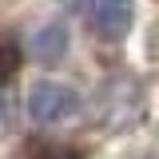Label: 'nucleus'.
Returning a JSON list of instances; mask_svg holds the SVG:
<instances>
[{"label": "nucleus", "mask_w": 159, "mask_h": 159, "mask_svg": "<svg viewBox=\"0 0 159 159\" xmlns=\"http://www.w3.org/2000/svg\"><path fill=\"white\" fill-rule=\"evenodd\" d=\"M80 111V92L56 80H44L28 92V116L36 123H60V119H72Z\"/></svg>", "instance_id": "f257e3e1"}, {"label": "nucleus", "mask_w": 159, "mask_h": 159, "mask_svg": "<svg viewBox=\"0 0 159 159\" xmlns=\"http://www.w3.org/2000/svg\"><path fill=\"white\" fill-rule=\"evenodd\" d=\"M88 24H92V32L99 40H107V44H116L131 32V24H135V4L131 0H96L92 4V12H88Z\"/></svg>", "instance_id": "f03ea898"}, {"label": "nucleus", "mask_w": 159, "mask_h": 159, "mask_svg": "<svg viewBox=\"0 0 159 159\" xmlns=\"http://www.w3.org/2000/svg\"><path fill=\"white\" fill-rule=\"evenodd\" d=\"M64 52H68V32H64V24H44L36 36H32V60H40V64H56Z\"/></svg>", "instance_id": "7ed1b4c3"}, {"label": "nucleus", "mask_w": 159, "mask_h": 159, "mask_svg": "<svg viewBox=\"0 0 159 159\" xmlns=\"http://www.w3.org/2000/svg\"><path fill=\"white\" fill-rule=\"evenodd\" d=\"M16 72H20V44L12 36H0V84H8Z\"/></svg>", "instance_id": "20e7f679"}]
</instances>
